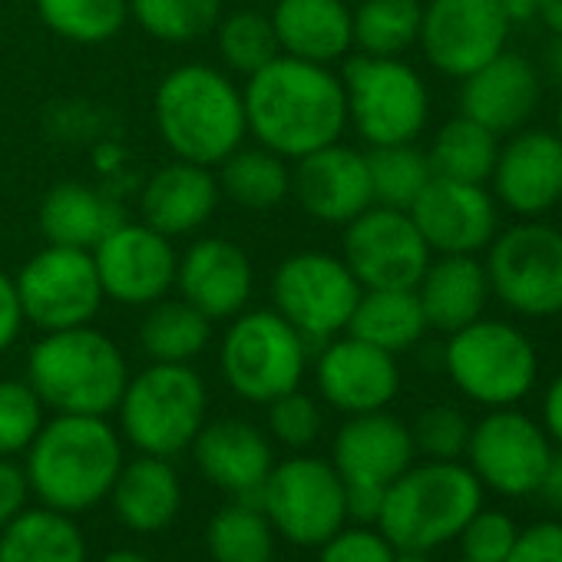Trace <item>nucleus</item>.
<instances>
[{
	"label": "nucleus",
	"instance_id": "57",
	"mask_svg": "<svg viewBox=\"0 0 562 562\" xmlns=\"http://www.w3.org/2000/svg\"><path fill=\"white\" fill-rule=\"evenodd\" d=\"M555 133H559V139H562V103H559V110H555Z\"/></svg>",
	"mask_w": 562,
	"mask_h": 562
},
{
	"label": "nucleus",
	"instance_id": "7",
	"mask_svg": "<svg viewBox=\"0 0 562 562\" xmlns=\"http://www.w3.org/2000/svg\"><path fill=\"white\" fill-rule=\"evenodd\" d=\"M443 368L453 387L486 411L516 407L539 381V355L529 335L493 318H476L447 335Z\"/></svg>",
	"mask_w": 562,
	"mask_h": 562
},
{
	"label": "nucleus",
	"instance_id": "54",
	"mask_svg": "<svg viewBox=\"0 0 562 562\" xmlns=\"http://www.w3.org/2000/svg\"><path fill=\"white\" fill-rule=\"evenodd\" d=\"M546 74L555 87H562V37L552 34V44L546 50Z\"/></svg>",
	"mask_w": 562,
	"mask_h": 562
},
{
	"label": "nucleus",
	"instance_id": "15",
	"mask_svg": "<svg viewBox=\"0 0 562 562\" xmlns=\"http://www.w3.org/2000/svg\"><path fill=\"white\" fill-rule=\"evenodd\" d=\"M341 258L361 289H414L434 251L411 212L371 205L345 225Z\"/></svg>",
	"mask_w": 562,
	"mask_h": 562
},
{
	"label": "nucleus",
	"instance_id": "32",
	"mask_svg": "<svg viewBox=\"0 0 562 562\" xmlns=\"http://www.w3.org/2000/svg\"><path fill=\"white\" fill-rule=\"evenodd\" d=\"M427 331L430 328L414 289H364L348 322V335L391 355L411 351Z\"/></svg>",
	"mask_w": 562,
	"mask_h": 562
},
{
	"label": "nucleus",
	"instance_id": "59",
	"mask_svg": "<svg viewBox=\"0 0 562 562\" xmlns=\"http://www.w3.org/2000/svg\"><path fill=\"white\" fill-rule=\"evenodd\" d=\"M559 228H562V225H559Z\"/></svg>",
	"mask_w": 562,
	"mask_h": 562
},
{
	"label": "nucleus",
	"instance_id": "5",
	"mask_svg": "<svg viewBox=\"0 0 562 562\" xmlns=\"http://www.w3.org/2000/svg\"><path fill=\"white\" fill-rule=\"evenodd\" d=\"M483 486L463 460L411 463L384 493L378 529L394 549L434 552L460 536L483 506Z\"/></svg>",
	"mask_w": 562,
	"mask_h": 562
},
{
	"label": "nucleus",
	"instance_id": "30",
	"mask_svg": "<svg viewBox=\"0 0 562 562\" xmlns=\"http://www.w3.org/2000/svg\"><path fill=\"white\" fill-rule=\"evenodd\" d=\"M120 222H123L120 209L87 182H57L44 195L37 215L47 245H67L83 251H93L100 238Z\"/></svg>",
	"mask_w": 562,
	"mask_h": 562
},
{
	"label": "nucleus",
	"instance_id": "9",
	"mask_svg": "<svg viewBox=\"0 0 562 562\" xmlns=\"http://www.w3.org/2000/svg\"><path fill=\"white\" fill-rule=\"evenodd\" d=\"M348 126L368 146L417 143L430 120V90L401 57L355 54L341 70Z\"/></svg>",
	"mask_w": 562,
	"mask_h": 562
},
{
	"label": "nucleus",
	"instance_id": "26",
	"mask_svg": "<svg viewBox=\"0 0 562 562\" xmlns=\"http://www.w3.org/2000/svg\"><path fill=\"white\" fill-rule=\"evenodd\" d=\"M218 202V179L209 166L172 159L146 179L139 195V215L166 238H182L209 225Z\"/></svg>",
	"mask_w": 562,
	"mask_h": 562
},
{
	"label": "nucleus",
	"instance_id": "28",
	"mask_svg": "<svg viewBox=\"0 0 562 562\" xmlns=\"http://www.w3.org/2000/svg\"><path fill=\"white\" fill-rule=\"evenodd\" d=\"M427 328L453 335L483 318L493 292L486 265L476 255H434L414 285Z\"/></svg>",
	"mask_w": 562,
	"mask_h": 562
},
{
	"label": "nucleus",
	"instance_id": "8",
	"mask_svg": "<svg viewBox=\"0 0 562 562\" xmlns=\"http://www.w3.org/2000/svg\"><path fill=\"white\" fill-rule=\"evenodd\" d=\"M312 345L274 308L238 312L218 345V368L228 391L248 404H268L302 387Z\"/></svg>",
	"mask_w": 562,
	"mask_h": 562
},
{
	"label": "nucleus",
	"instance_id": "50",
	"mask_svg": "<svg viewBox=\"0 0 562 562\" xmlns=\"http://www.w3.org/2000/svg\"><path fill=\"white\" fill-rule=\"evenodd\" d=\"M542 430L546 437L552 440V447L562 450V374L552 378V384L546 387V397H542Z\"/></svg>",
	"mask_w": 562,
	"mask_h": 562
},
{
	"label": "nucleus",
	"instance_id": "21",
	"mask_svg": "<svg viewBox=\"0 0 562 562\" xmlns=\"http://www.w3.org/2000/svg\"><path fill=\"white\" fill-rule=\"evenodd\" d=\"M176 292L209 322H228L248 308L255 292L251 258L222 235L195 238L176 265Z\"/></svg>",
	"mask_w": 562,
	"mask_h": 562
},
{
	"label": "nucleus",
	"instance_id": "22",
	"mask_svg": "<svg viewBox=\"0 0 562 562\" xmlns=\"http://www.w3.org/2000/svg\"><path fill=\"white\" fill-rule=\"evenodd\" d=\"M292 195L315 222L345 228L351 218H358L364 209L374 205L368 153L345 146L338 139L331 146H322L295 159Z\"/></svg>",
	"mask_w": 562,
	"mask_h": 562
},
{
	"label": "nucleus",
	"instance_id": "52",
	"mask_svg": "<svg viewBox=\"0 0 562 562\" xmlns=\"http://www.w3.org/2000/svg\"><path fill=\"white\" fill-rule=\"evenodd\" d=\"M499 11H503V18L509 21V27H516V24H529V21H536V18H539L536 0H499Z\"/></svg>",
	"mask_w": 562,
	"mask_h": 562
},
{
	"label": "nucleus",
	"instance_id": "13",
	"mask_svg": "<svg viewBox=\"0 0 562 562\" xmlns=\"http://www.w3.org/2000/svg\"><path fill=\"white\" fill-rule=\"evenodd\" d=\"M14 285L24 322L41 331L93 325L106 302L93 255L67 245H44L37 255H31L21 265Z\"/></svg>",
	"mask_w": 562,
	"mask_h": 562
},
{
	"label": "nucleus",
	"instance_id": "55",
	"mask_svg": "<svg viewBox=\"0 0 562 562\" xmlns=\"http://www.w3.org/2000/svg\"><path fill=\"white\" fill-rule=\"evenodd\" d=\"M100 562H153V559L136 549H116V552H106Z\"/></svg>",
	"mask_w": 562,
	"mask_h": 562
},
{
	"label": "nucleus",
	"instance_id": "45",
	"mask_svg": "<svg viewBox=\"0 0 562 562\" xmlns=\"http://www.w3.org/2000/svg\"><path fill=\"white\" fill-rule=\"evenodd\" d=\"M519 536V526L509 513L503 509H486L480 506L470 522L460 529V555L470 562H506Z\"/></svg>",
	"mask_w": 562,
	"mask_h": 562
},
{
	"label": "nucleus",
	"instance_id": "47",
	"mask_svg": "<svg viewBox=\"0 0 562 562\" xmlns=\"http://www.w3.org/2000/svg\"><path fill=\"white\" fill-rule=\"evenodd\" d=\"M506 562H562V522L542 519L519 529Z\"/></svg>",
	"mask_w": 562,
	"mask_h": 562
},
{
	"label": "nucleus",
	"instance_id": "33",
	"mask_svg": "<svg viewBox=\"0 0 562 562\" xmlns=\"http://www.w3.org/2000/svg\"><path fill=\"white\" fill-rule=\"evenodd\" d=\"M218 192L241 209L265 212L292 195V162L265 146H238L215 166Z\"/></svg>",
	"mask_w": 562,
	"mask_h": 562
},
{
	"label": "nucleus",
	"instance_id": "42",
	"mask_svg": "<svg viewBox=\"0 0 562 562\" xmlns=\"http://www.w3.org/2000/svg\"><path fill=\"white\" fill-rule=\"evenodd\" d=\"M44 401L27 381H0V457L27 453L44 427Z\"/></svg>",
	"mask_w": 562,
	"mask_h": 562
},
{
	"label": "nucleus",
	"instance_id": "24",
	"mask_svg": "<svg viewBox=\"0 0 562 562\" xmlns=\"http://www.w3.org/2000/svg\"><path fill=\"white\" fill-rule=\"evenodd\" d=\"M542 100V77L522 54L503 50L480 70L460 80V113L509 136L522 130Z\"/></svg>",
	"mask_w": 562,
	"mask_h": 562
},
{
	"label": "nucleus",
	"instance_id": "19",
	"mask_svg": "<svg viewBox=\"0 0 562 562\" xmlns=\"http://www.w3.org/2000/svg\"><path fill=\"white\" fill-rule=\"evenodd\" d=\"M496 205L519 218H542L562 205V139L555 130H516L499 143L490 172Z\"/></svg>",
	"mask_w": 562,
	"mask_h": 562
},
{
	"label": "nucleus",
	"instance_id": "11",
	"mask_svg": "<svg viewBox=\"0 0 562 562\" xmlns=\"http://www.w3.org/2000/svg\"><path fill=\"white\" fill-rule=\"evenodd\" d=\"M361 292L355 271L331 251H295L271 274V308L312 348L348 331Z\"/></svg>",
	"mask_w": 562,
	"mask_h": 562
},
{
	"label": "nucleus",
	"instance_id": "44",
	"mask_svg": "<svg viewBox=\"0 0 562 562\" xmlns=\"http://www.w3.org/2000/svg\"><path fill=\"white\" fill-rule=\"evenodd\" d=\"M268 407V434L295 453L308 450L318 437H322V427H325V417H322V407L312 394H305L302 387L281 394L274 401L265 404Z\"/></svg>",
	"mask_w": 562,
	"mask_h": 562
},
{
	"label": "nucleus",
	"instance_id": "20",
	"mask_svg": "<svg viewBox=\"0 0 562 562\" xmlns=\"http://www.w3.org/2000/svg\"><path fill=\"white\" fill-rule=\"evenodd\" d=\"M315 381L322 401L348 417L387 411L401 394V368L397 355L374 348L355 335H338L322 345Z\"/></svg>",
	"mask_w": 562,
	"mask_h": 562
},
{
	"label": "nucleus",
	"instance_id": "53",
	"mask_svg": "<svg viewBox=\"0 0 562 562\" xmlns=\"http://www.w3.org/2000/svg\"><path fill=\"white\" fill-rule=\"evenodd\" d=\"M536 21H542L555 37H562V0H536Z\"/></svg>",
	"mask_w": 562,
	"mask_h": 562
},
{
	"label": "nucleus",
	"instance_id": "48",
	"mask_svg": "<svg viewBox=\"0 0 562 562\" xmlns=\"http://www.w3.org/2000/svg\"><path fill=\"white\" fill-rule=\"evenodd\" d=\"M31 506V483L14 457H0V529Z\"/></svg>",
	"mask_w": 562,
	"mask_h": 562
},
{
	"label": "nucleus",
	"instance_id": "41",
	"mask_svg": "<svg viewBox=\"0 0 562 562\" xmlns=\"http://www.w3.org/2000/svg\"><path fill=\"white\" fill-rule=\"evenodd\" d=\"M212 34H215V47H218L222 64L245 80L251 74H258L261 67H268L274 57H281L268 14H258V11L222 14V21L215 24Z\"/></svg>",
	"mask_w": 562,
	"mask_h": 562
},
{
	"label": "nucleus",
	"instance_id": "56",
	"mask_svg": "<svg viewBox=\"0 0 562 562\" xmlns=\"http://www.w3.org/2000/svg\"><path fill=\"white\" fill-rule=\"evenodd\" d=\"M394 562H430V552H420V549H397V552H394Z\"/></svg>",
	"mask_w": 562,
	"mask_h": 562
},
{
	"label": "nucleus",
	"instance_id": "18",
	"mask_svg": "<svg viewBox=\"0 0 562 562\" xmlns=\"http://www.w3.org/2000/svg\"><path fill=\"white\" fill-rule=\"evenodd\" d=\"M434 255H480L499 232V205L483 182H457L434 176L411 205Z\"/></svg>",
	"mask_w": 562,
	"mask_h": 562
},
{
	"label": "nucleus",
	"instance_id": "6",
	"mask_svg": "<svg viewBox=\"0 0 562 562\" xmlns=\"http://www.w3.org/2000/svg\"><path fill=\"white\" fill-rule=\"evenodd\" d=\"M116 414L120 434L136 447V453L172 460L189 450L202 430L209 391L192 364L153 361L139 374H130Z\"/></svg>",
	"mask_w": 562,
	"mask_h": 562
},
{
	"label": "nucleus",
	"instance_id": "17",
	"mask_svg": "<svg viewBox=\"0 0 562 562\" xmlns=\"http://www.w3.org/2000/svg\"><path fill=\"white\" fill-rule=\"evenodd\" d=\"M509 21L499 11V0H427L420 18L417 47L427 64L450 77L463 80L496 54L506 50Z\"/></svg>",
	"mask_w": 562,
	"mask_h": 562
},
{
	"label": "nucleus",
	"instance_id": "34",
	"mask_svg": "<svg viewBox=\"0 0 562 562\" xmlns=\"http://www.w3.org/2000/svg\"><path fill=\"white\" fill-rule=\"evenodd\" d=\"M212 325L182 299H159L139 322V348L159 364H192L212 341Z\"/></svg>",
	"mask_w": 562,
	"mask_h": 562
},
{
	"label": "nucleus",
	"instance_id": "46",
	"mask_svg": "<svg viewBox=\"0 0 562 562\" xmlns=\"http://www.w3.org/2000/svg\"><path fill=\"white\" fill-rule=\"evenodd\" d=\"M318 562H394V546L378 526L345 522L335 536L318 546Z\"/></svg>",
	"mask_w": 562,
	"mask_h": 562
},
{
	"label": "nucleus",
	"instance_id": "37",
	"mask_svg": "<svg viewBox=\"0 0 562 562\" xmlns=\"http://www.w3.org/2000/svg\"><path fill=\"white\" fill-rule=\"evenodd\" d=\"M424 0H361L351 8L355 50L368 57H401L420 37Z\"/></svg>",
	"mask_w": 562,
	"mask_h": 562
},
{
	"label": "nucleus",
	"instance_id": "10",
	"mask_svg": "<svg viewBox=\"0 0 562 562\" xmlns=\"http://www.w3.org/2000/svg\"><path fill=\"white\" fill-rule=\"evenodd\" d=\"M486 278L496 302L519 318L562 315V228L519 218L486 245Z\"/></svg>",
	"mask_w": 562,
	"mask_h": 562
},
{
	"label": "nucleus",
	"instance_id": "38",
	"mask_svg": "<svg viewBox=\"0 0 562 562\" xmlns=\"http://www.w3.org/2000/svg\"><path fill=\"white\" fill-rule=\"evenodd\" d=\"M34 4L47 31L83 47L120 37L130 21L126 0H34Z\"/></svg>",
	"mask_w": 562,
	"mask_h": 562
},
{
	"label": "nucleus",
	"instance_id": "35",
	"mask_svg": "<svg viewBox=\"0 0 562 562\" xmlns=\"http://www.w3.org/2000/svg\"><path fill=\"white\" fill-rule=\"evenodd\" d=\"M496 153H499V136L460 113L457 120L440 126V133L427 149V159L434 176L486 186L496 166Z\"/></svg>",
	"mask_w": 562,
	"mask_h": 562
},
{
	"label": "nucleus",
	"instance_id": "40",
	"mask_svg": "<svg viewBox=\"0 0 562 562\" xmlns=\"http://www.w3.org/2000/svg\"><path fill=\"white\" fill-rule=\"evenodd\" d=\"M130 18L153 41L195 44L222 21V0H126Z\"/></svg>",
	"mask_w": 562,
	"mask_h": 562
},
{
	"label": "nucleus",
	"instance_id": "2",
	"mask_svg": "<svg viewBox=\"0 0 562 562\" xmlns=\"http://www.w3.org/2000/svg\"><path fill=\"white\" fill-rule=\"evenodd\" d=\"M123 460V440L106 417L57 414L27 447L24 473L31 496L77 516L110 496Z\"/></svg>",
	"mask_w": 562,
	"mask_h": 562
},
{
	"label": "nucleus",
	"instance_id": "31",
	"mask_svg": "<svg viewBox=\"0 0 562 562\" xmlns=\"http://www.w3.org/2000/svg\"><path fill=\"white\" fill-rule=\"evenodd\" d=\"M0 562H87V536L70 513L27 506L0 529Z\"/></svg>",
	"mask_w": 562,
	"mask_h": 562
},
{
	"label": "nucleus",
	"instance_id": "49",
	"mask_svg": "<svg viewBox=\"0 0 562 562\" xmlns=\"http://www.w3.org/2000/svg\"><path fill=\"white\" fill-rule=\"evenodd\" d=\"M24 308L18 299V285L14 278L0 271V355H4L24 331Z\"/></svg>",
	"mask_w": 562,
	"mask_h": 562
},
{
	"label": "nucleus",
	"instance_id": "12",
	"mask_svg": "<svg viewBox=\"0 0 562 562\" xmlns=\"http://www.w3.org/2000/svg\"><path fill=\"white\" fill-rule=\"evenodd\" d=\"M258 506L274 532L302 549H318L348 522L345 480L331 460L295 453L271 467Z\"/></svg>",
	"mask_w": 562,
	"mask_h": 562
},
{
	"label": "nucleus",
	"instance_id": "16",
	"mask_svg": "<svg viewBox=\"0 0 562 562\" xmlns=\"http://www.w3.org/2000/svg\"><path fill=\"white\" fill-rule=\"evenodd\" d=\"M103 295L126 308H149L176 289L179 251L172 238L146 222L113 225L90 251Z\"/></svg>",
	"mask_w": 562,
	"mask_h": 562
},
{
	"label": "nucleus",
	"instance_id": "27",
	"mask_svg": "<svg viewBox=\"0 0 562 562\" xmlns=\"http://www.w3.org/2000/svg\"><path fill=\"white\" fill-rule=\"evenodd\" d=\"M268 18L285 57L331 67L355 50V24L345 0H274Z\"/></svg>",
	"mask_w": 562,
	"mask_h": 562
},
{
	"label": "nucleus",
	"instance_id": "25",
	"mask_svg": "<svg viewBox=\"0 0 562 562\" xmlns=\"http://www.w3.org/2000/svg\"><path fill=\"white\" fill-rule=\"evenodd\" d=\"M189 450L195 457L199 473L235 499H258L274 467V453L265 430L238 417L205 420Z\"/></svg>",
	"mask_w": 562,
	"mask_h": 562
},
{
	"label": "nucleus",
	"instance_id": "3",
	"mask_svg": "<svg viewBox=\"0 0 562 562\" xmlns=\"http://www.w3.org/2000/svg\"><path fill=\"white\" fill-rule=\"evenodd\" d=\"M153 120L172 159L209 169L248 139L241 87L209 64L169 70L153 93Z\"/></svg>",
	"mask_w": 562,
	"mask_h": 562
},
{
	"label": "nucleus",
	"instance_id": "36",
	"mask_svg": "<svg viewBox=\"0 0 562 562\" xmlns=\"http://www.w3.org/2000/svg\"><path fill=\"white\" fill-rule=\"evenodd\" d=\"M278 532L258 499H235L222 506L205 529L212 562H274Z\"/></svg>",
	"mask_w": 562,
	"mask_h": 562
},
{
	"label": "nucleus",
	"instance_id": "29",
	"mask_svg": "<svg viewBox=\"0 0 562 562\" xmlns=\"http://www.w3.org/2000/svg\"><path fill=\"white\" fill-rule=\"evenodd\" d=\"M116 519L139 536L162 532L182 509V480L166 457L136 453L123 460L110 496Z\"/></svg>",
	"mask_w": 562,
	"mask_h": 562
},
{
	"label": "nucleus",
	"instance_id": "43",
	"mask_svg": "<svg viewBox=\"0 0 562 562\" xmlns=\"http://www.w3.org/2000/svg\"><path fill=\"white\" fill-rule=\"evenodd\" d=\"M470 430H473V424L467 420V414L460 407L434 404L417 414L411 437H414L417 453H424V460H463Z\"/></svg>",
	"mask_w": 562,
	"mask_h": 562
},
{
	"label": "nucleus",
	"instance_id": "1",
	"mask_svg": "<svg viewBox=\"0 0 562 562\" xmlns=\"http://www.w3.org/2000/svg\"><path fill=\"white\" fill-rule=\"evenodd\" d=\"M241 100L248 136L289 162L338 143L348 130L345 83L322 64L281 54L241 83Z\"/></svg>",
	"mask_w": 562,
	"mask_h": 562
},
{
	"label": "nucleus",
	"instance_id": "58",
	"mask_svg": "<svg viewBox=\"0 0 562 562\" xmlns=\"http://www.w3.org/2000/svg\"><path fill=\"white\" fill-rule=\"evenodd\" d=\"M450 562H470V559H463V555H460V559H450Z\"/></svg>",
	"mask_w": 562,
	"mask_h": 562
},
{
	"label": "nucleus",
	"instance_id": "23",
	"mask_svg": "<svg viewBox=\"0 0 562 562\" xmlns=\"http://www.w3.org/2000/svg\"><path fill=\"white\" fill-rule=\"evenodd\" d=\"M414 460H417V447L411 427L387 411L348 417L335 434V447H331V463L345 480V486L387 490Z\"/></svg>",
	"mask_w": 562,
	"mask_h": 562
},
{
	"label": "nucleus",
	"instance_id": "39",
	"mask_svg": "<svg viewBox=\"0 0 562 562\" xmlns=\"http://www.w3.org/2000/svg\"><path fill=\"white\" fill-rule=\"evenodd\" d=\"M368 172H371L374 205L404 209V212H411L417 195L434 179L430 159L417 143L371 146L368 149Z\"/></svg>",
	"mask_w": 562,
	"mask_h": 562
},
{
	"label": "nucleus",
	"instance_id": "14",
	"mask_svg": "<svg viewBox=\"0 0 562 562\" xmlns=\"http://www.w3.org/2000/svg\"><path fill=\"white\" fill-rule=\"evenodd\" d=\"M552 453L555 447L539 420L519 407H493L473 424L463 457L483 490L526 499L536 496Z\"/></svg>",
	"mask_w": 562,
	"mask_h": 562
},
{
	"label": "nucleus",
	"instance_id": "51",
	"mask_svg": "<svg viewBox=\"0 0 562 562\" xmlns=\"http://www.w3.org/2000/svg\"><path fill=\"white\" fill-rule=\"evenodd\" d=\"M536 496H542V503L555 513H562V450L552 453L549 467H546V476L536 490Z\"/></svg>",
	"mask_w": 562,
	"mask_h": 562
},
{
	"label": "nucleus",
	"instance_id": "4",
	"mask_svg": "<svg viewBox=\"0 0 562 562\" xmlns=\"http://www.w3.org/2000/svg\"><path fill=\"white\" fill-rule=\"evenodd\" d=\"M126 381L120 345L93 325L44 331L27 358V384L54 414L110 417Z\"/></svg>",
	"mask_w": 562,
	"mask_h": 562
}]
</instances>
